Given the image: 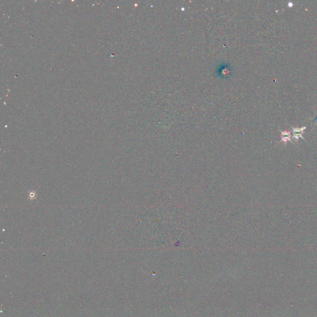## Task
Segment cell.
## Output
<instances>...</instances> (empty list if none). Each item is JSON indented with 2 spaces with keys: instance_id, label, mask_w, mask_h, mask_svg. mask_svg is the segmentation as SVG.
<instances>
[{
  "instance_id": "cell-3",
  "label": "cell",
  "mask_w": 317,
  "mask_h": 317,
  "mask_svg": "<svg viewBox=\"0 0 317 317\" xmlns=\"http://www.w3.org/2000/svg\"><path fill=\"white\" fill-rule=\"evenodd\" d=\"M315 120H316V121H317V118H316V119H315Z\"/></svg>"
},
{
  "instance_id": "cell-2",
  "label": "cell",
  "mask_w": 317,
  "mask_h": 317,
  "mask_svg": "<svg viewBox=\"0 0 317 317\" xmlns=\"http://www.w3.org/2000/svg\"><path fill=\"white\" fill-rule=\"evenodd\" d=\"M281 137L282 141H284V142H285V143H286L287 141L290 140L291 134H290V133L289 131H284L281 132Z\"/></svg>"
},
{
  "instance_id": "cell-1",
  "label": "cell",
  "mask_w": 317,
  "mask_h": 317,
  "mask_svg": "<svg viewBox=\"0 0 317 317\" xmlns=\"http://www.w3.org/2000/svg\"><path fill=\"white\" fill-rule=\"evenodd\" d=\"M306 127L302 128H293V137L295 139L298 140L299 137H302V135L304 133V130H305Z\"/></svg>"
}]
</instances>
